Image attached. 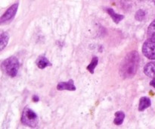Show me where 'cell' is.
Here are the masks:
<instances>
[{"label":"cell","mask_w":155,"mask_h":129,"mask_svg":"<svg viewBox=\"0 0 155 129\" xmlns=\"http://www.w3.org/2000/svg\"><path fill=\"white\" fill-rule=\"evenodd\" d=\"M140 62V56L136 51L130 52L121 62L120 74L124 78H133L137 73Z\"/></svg>","instance_id":"obj_1"},{"label":"cell","mask_w":155,"mask_h":129,"mask_svg":"<svg viewBox=\"0 0 155 129\" xmlns=\"http://www.w3.org/2000/svg\"><path fill=\"white\" fill-rule=\"evenodd\" d=\"M19 68V61L15 56H12L2 63V69L7 75L14 77L17 75Z\"/></svg>","instance_id":"obj_2"},{"label":"cell","mask_w":155,"mask_h":129,"mask_svg":"<svg viewBox=\"0 0 155 129\" xmlns=\"http://www.w3.org/2000/svg\"><path fill=\"white\" fill-rule=\"evenodd\" d=\"M21 122L25 125L35 127L38 124V115L33 109L26 107L24 109L21 116Z\"/></svg>","instance_id":"obj_3"},{"label":"cell","mask_w":155,"mask_h":129,"mask_svg":"<svg viewBox=\"0 0 155 129\" xmlns=\"http://www.w3.org/2000/svg\"><path fill=\"white\" fill-rule=\"evenodd\" d=\"M144 56L151 60H155V37H149L142 46Z\"/></svg>","instance_id":"obj_4"},{"label":"cell","mask_w":155,"mask_h":129,"mask_svg":"<svg viewBox=\"0 0 155 129\" xmlns=\"http://www.w3.org/2000/svg\"><path fill=\"white\" fill-rule=\"evenodd\" d=\"M18 3H15V4L12 5L2 16L1 18V22L5 23L8 22V21H12L14 18H15V15L17 13V11L18 9Z\"/></svg>","instance_id":"obj_5"},{"label":"cell","mask_w":155,"mask_h":129,"mask_svg":"<svg viewBox=\"0 0 155 129\" xmlns=\"http://www.w3.org/2000/svg\"><path fill=\"white\" fill-rule=\"evenodd\" d=\"M58 90H76V87L74 83V80H70L68 82H60L57 86Z\"/></svg>","instance_id":"obj_6"},{"label":"cell","mask_w":155,"mask_h":129,"mask_svg":"<svg viewBox=\"0 0 155 129\" xmlns=\"http://www.w3.org/2000/svg\"><path fill=\"white\" fill-rule=\"evenodd\" d=\"M144 73L151 78H155V62L147 64L144 68Z\"/></svg>","instance_id":"obj_7"},{"label":"cell","mask_w":155,"mask_h":129,"mask_svg":"<svg viewBox=\"0 0 155 129\" xmlns=\"http://www.w3.org/2000/svg\"><path fill=\"white\" fill-rule=\"evenodd\" d=\"M36 65L40 69H43V68H45L46 67L50 66L51 63H50V62L45 56H39L37 59V60H36Z\"/></svg>","instance_id":"obj_8"},{"label":"cell","mask_w":155,"mask_h":129,"mask_svg":"<svg viewBox=\"0 0 155 129\" xmlns=\"http://www.w3.org/2000/svg\"><path fill=\"white\" fill-rule=\"evenodd\" d=\"M151 105V100L147 97H143L140 99L139 100V111H143L145 109L149 107Z\"/></svg>","instance_id":"obj_9"},{"label":"cell","mask_w":155,"mask_h":129,"mask_svg":"<svg viewBox=\"0 0 155 129\" xmlns=\"http://www.w3.org/2000/svg\"><path fill=\"white\" fill-rule=\"evenodd\" d=\"M107 12L108 13V15L111 17L112 20H113L116 24H118L120 21H122L124 18V15H119V14L116 13L112 8H107Z\"/></svg>","instance_id":"obj_10"},{"label":"cell","mask_w":155,"mask_h":129,"mask_svg":"<svg viewBox=\"0 0 155 129\" xmlns=\"http://www.w3.org/2000/svg\"><path fill=\"white\" fill-rule=\"evenodd\" d=\"M9 40V36L8 33L6 32H3L1 34V38H0V50L2 51L6 46L8 45V42Z\"/></svg>","instance_id":"obj_11"},{"label":"cell","mask_w":155,"mask_h":129,"mask_svg":"<svg viewBox=\"0 0 155 129\" xmlns=\"http://www.w3.org/2000/svg\"><path fill=\"white\" fill-rule=\"evenodd\" d=\"M125 118V114L124 112H117L115 113V118H114V124L117 125H120L123 122H124V120Z\"/></svg>","instance_id":"obj_12"},{"label":"cell","mask_w":155,"mask_h":129,"mask_svg":"<svg viewBox=\"0 0 155 129\" xmlns=\"http://www.w3.org/2000/svg\"><path fill=\"white\" fill-rule=\"evenodd\" d=\"M98 63V58L93 57L92 62H90V64H89V65H88V67H87V69L89 70V72L92 73V74H93L94 70H95V67L97 66Z\"/></svg>","instance_id":"obj_13"},{"label":"cell","mask_w":155,"mask_h":129,"mask_svg":"<svg viewBox=\"0 0 155 129\" xmlns=\"http://www.w3.org/2000/svg\"><path fill=\"white\" fill-rule=\"evenodd\" d=\"M148 34L149 37H155V20L151 22L148 27Z\"/></svg>","instance_id":"obj_14"},{"label":"cell","mask_w":155,"mask_h":129,"mask_svg":"<svg viewBox=\"0 0 155 129\" xmlns=\"http://www.w3.org/2000/svg\"><path fill=\"white\" fill-rule=\"evenodd\" d=\"M145 15H146V12H145L144 10H142V9H140V10H139L136 13V16H135V18H136V19L137 20V21H143L144 18H145Z\"/></svg>","instance_id":"obj_15"},{"label":"cell","mask_w":155,"mask_h":129,"mask_svg":"<svg viewBox=\"0 0 155 129\" xmlns=\"http://www.w3.org/2000/svg\"><path fill=\"white\" fill-rule=\"evenodd\" d=\"M33 100L34 102H38L39 101V97H38L36 95H34L33 97Z\"/></svg>","instance_id":"obj_16"},{"label":"cell","mask_w":155,"mask_h":129,"mask_svg":"<svg viewBox=\"0 0 155 129\" xmlns=\"http://www.w3.org/2000/svg\"><path fill=\"white\" fill-rule=\"evenodd\" d=\"M150 84H151L153 87L155 88V78H153V80H151V83H150Z\"/></svg>","instance_id":"obj_17"},{"label":"cell","mask_w":155,"mask_h":129,"mask_svg":"<svg viewBox=\"0 0 155 129\" xmlns=\"http://www.w3.org/2000/svg\"><path fill=\"white\" fill-rule=\"evenodd\" d=\"M150 1H151V2H155V0H150Z\"/></svg>","instance_id":"obj_18"},{"label":"cell","mask_w":155,"mask_h":129,"mask_svg":"<svg viewBox=\"0 0 155 129\" xmlns=\"http://www.w3.org/2000/svg\"><path fill=\"white\" fill-rule=\"evenodd\" d=\"M154 3H155V2H154Z\"/></svg>","instance_id":"obj_19"}]
</instances>
